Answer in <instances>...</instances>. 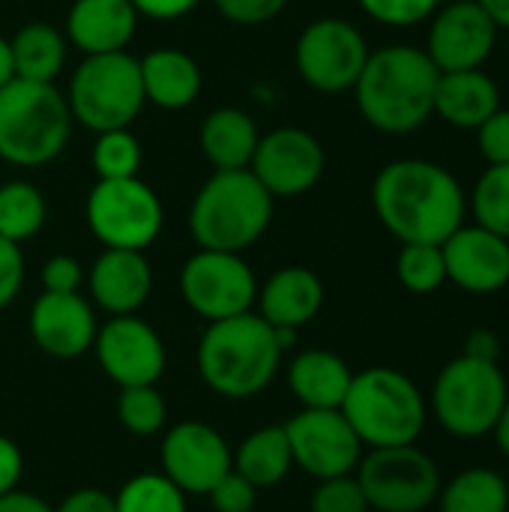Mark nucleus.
Instances as JSON below:
<instances>
[{"instance_id":"19","label":"nucleus","mask_w":509,"mask_h":512,"mask_svg":"<svg viewBox=\"0 0 509 512\" xmlns=\"http://www.w3.org/2000/svg\"><path fill=\"white\" fill-rule=\"evenodd\" d=\"M96 315L93 306L78 294H51L42 291L30 309V336L33 342L57 360L81 357L96 342Z\"/></svg>"},{"instance_id":"6","label":"nucleus","mask_w":509,"mask_h":512,"mask_svg":"<svg viewBox=\"0 0 509 512\" xmlns=\"http://www.w3.org/2000/svg\"><path fill=\"white\" fill-rule=\"evenodd\" d=\"M339 411L357 438L372 450L417 444L429 417L420 387L405 372L390 366H375L354 375Z\"/></svg>"},{"instance_id":"22","label":"nucleus","mask_w":509,"mask_h":512,"mask_svg":"<svg viewBox=\"0 0 509 512\" xmlns=\"http://www.w3.org/2000/svg\"><path fill=\"white\" fill-rule=\"evenodd\" d=\"M261 318L273 327H303L324 306V285L309 267H282L258 291Z\"/></svg>"},{"instance_id":"13","label":"nucleus","mask_w":509,"mask_h":512,"mask_svg":"<svg viewBox=\"0 0 509 512\" xmlns=\"http://www.w3.org/2000/svg\"><path fill=\"white\" fill-rule=\"evenodd\" d=\"M291 459L315 480L354 474L363 459V441L339 408H303L285 423Z\"/></svg>"},{"instance_id":"31","label":"nucleus","mask_w":509,"mask_h":512,"mask_svg":"<svg viewBox=\"0 0 509 512\" xmlns=\"http://www.w3.org/2000/svg\"><path fill=\"white\" fill-rule=\"evenodd\" d=\"M96 180H123V177H138L144 153L141 141L129 129H108L96 132V144L90 153Z\"/></svg>"},{"instance_id":"5","label":"nucleus","mask_w":509,"mask_h":512,"mask_svg":"<svg viewBox=\"0 0 509 512\" xmlns=\"http://www.w3.org/2000/svg\"><path fill=\"white\" fill-rule=\"evenodd\" d=\"M72 132L66 96L48 81L12 78L0 87V159L39 168L63 153Z\"/></svg>"},{"instance_id":"44","label":"nucleus","mask_w":509,"mask_h":512,"mask_svg":"<svg viewBox=\"0 0 509 512\" xmlns=\"http://www.w3.org/2000/svg\"><path fill=\"white\" fill-rule=\"evenodd\" d=\"M465 357H471V360H483V363H498V357H501V339H498V333L495 330H489V327H477V330H471L468 333V339H465V351H462Z\"/></svg>"},{"instance_id":"50","label":"nucleus","mask_w":509,"mask_h":512,"mask_svg":"<svg viewBox=\"0 0 509 512\" xmlns=\"http://www.w3.org/2000/svg\"><path fill=\"white\" fill-rule=\"evenodd\" d=\"M495 438H498V447H501V453L509 459V399L507 405H504V411H501V420H498V426H495Z\"/></svg>"},{"instance_id":"24","label":"nucleus","mask_w":509,"mask_h":512,"mask_svg":"<svg viewBox=\"0 0 509 512\" xmlns=\"http://www.w3.org/2000/svg\"><path fill=\"white\" fill-rule=\"evenodd\" d=\"M141 63V84L147 102L165 111L189 108L201 93V69L192 54L180 48H156Z\"/></svg>"},{"instance_id":"1","label":"nucleus","mask_w":509,"mask_h":512,"mask_svg":"<svg viewBox=\"0 0 509 512\" xmlns=\"http://www.w3.org/2000/svg\"><path fill=\"white\" fill-rule=\"evenodd\" d=\"M381 225L402 243L441 246L465 225L468 198L459 180L429 159H396L381 168L372 186Z\"/></svg>"},{"instance_id":"48","label":"nucleus","mask_w":509,"mask_h":512,"mask_svg":"<svg viewBox=\"0 0 509 512\" xmlns=\"http://www.w3.org/2000/svg\"><path fill=\"white\" fill-rule=\"evenodd\" d=\"M486 15L498 24V27H507L509 30V0H477Z\"/></svg>"},{"instance_id":"46","label":"nucleus","mask_w":509,"mask_h":512,"mask_svg":"<svg viewBox=\"0 0 509 512\" xmlns=\"http://www.w3.org/2000/svg\"><path fill=\"white\" fill-rule=\"evenodd\" d=\"M21 468H24V459H21V450L0 435V495L12 492L21 480Z\"/></svg>"},{"instance_id":"4","label":"nucleus","mask_w":509,"mask_h":512,"mask_svg":"<svg viewBox=\"0 0 509 512\" xmlns=\"http://www.w3.org/2000/svg\"><path fill=\"white\" fill-rule=\"evenodd\" d=\"M273 201L249 168L213 171L189 207V231L201 249L243 252L270 228Z\"/></svg>"},{"instance_id":"23","label":"nucleus","mask_w":509,"mask_h":512,"mask_svg":"<svg viewBox=\"0 0 509 512\" xmlns=\"http://www.w3.org/2000/svg\"><path fill=\"white\" fill-rule=\"evenodd\" d=\"M501 108L495 78L480 69L441 72L435 87V114L456 129H477Z\"/></svg>"},{"instance_id":"9","label":"nucleus","mask_w":509,"mask_h":512,"mask_svg":"<svg viewBox=\"0 0 509 512\" xmlns=\"http://www.w3.org/2000/svg\"><path fill=\"white\" fill-rule=\"evenodd\" d=\"M87 228L105 249L144 252L162 231V201L141 177L96 180L84 204Z\"/></svg>"},{"instance_id":"49","label":"nucleus","mask_w":509,"mask_h":512,"mask_svg":"<svg viewBox=\"0 0 509 512\" xmlns=\"http://www.w3.org/2000/svg\"><path fill=\"white\" fill-rule=\"evenodd\" d=\"M15 78V66H12V48H9V39L0 36V87L9 84Z\"/></svg>"},{"instance_id":"47","label":"nucleus","mask_w":509,"mask_h":512,"mask_svg":"<svg viewBox=\"0 0 509 512\" xmlns=\"http://www.w3.org/2000/svg\"><path fill=\"white\" fill-rule=\"evenodd\" d=\"M0 512H54L42 498H36V495H30V492H18V489H12V492H6V495H0Z\"/></svg>"},{"instance_id":"12","label":"nucleus","mask_w":509,"mask_h":512,"mask_svg":"<svg viewBox=\"0 0 509 512\" xmlns=\"http://www.w3.org/2000/svg\"><path fill=\"white\" fill-rule=\"evenodd\" d=\"M300 78L321 93L354 90L366 60V36L345 18H318L312 21L294 48Z\"/></svg>"},{"instance_id":"27","label":"nucleus","mask_w":509,"mask_h":512,"mask_svg":"<svg viewBox=\"0 0 509 512\" xmlns=\"http://www.w3.org/2000/svg\"><path fill=\"white\" fill-rule=\"evenodd\" d=\"M9 48H12L15 78L54 84V78L66 66V36L42 21L24 24L9 39Z\"/></svg>"},{"instance_id":"51","label":"nucleus","mask_w":509,"mask_h":512,"mask_svg":"<svg viewBox=\"0 0 509 512\" xmlns=\"http://www.w3.org/2000/svg\"><path fill=\"white\" fill-rule=\"evenodd\" d=\"M507 33H509V30H507ZM507 51H509V39H507Z\"/></svg>"},{"instance_id":"8","label":"nucleus","mask_w":509,"mask_h":512,"mask_svg":"<svg viewBox=\"0 0 509 512\" xmlns=\"http://www.w3.org/2000/svg\"><path fill=\"white\" fill-rule=\"evenodd\" d=\"M507 399L509 387L501 366L462 354L438 372L432 414L438 426L456 438H483L495 432Z\"/></svg>"},{"instance_id":"37","label":"nucleus","mask_w":509,"mask_h":512,"mask_svg":"<svg viewBox=\"0 0 509 512\" xmlns=\"http://www.w3.org/2000/svg\"><path fill=\"white\" fill-rule=\"evenodd\" d=\"M360 9L390 27H411L426 21L429 15H435V9L444 0H357Z\"/></svg>"},{"instance_id":"26","label":"nucleus","mask_w":509,"mask_h":512,"mask_svg":"<svg viewBox=\"0 0 509 512\" xmlns=\"http://www.w3.org/2000/svg\"><path fill=\"white\" fill-rule=\"evenodd\" d=\"M258 138H261V132L255 126V120L240 108L210 111L207 120L201 123V135H198L201 150L216 171L249 168Z\"/></svg>"},{"instance_id":"28","label":"nucleus","mask_w":509,"mask_h":512,"mask_svg":"<svg viewBox=\"0 0 509 512\" xmlns=\"http://www.w3.org/2000/svg\"><path fill=\"white\" fill-rule=\"evenodd\" d=\"M294 459H291V444L285 435V426H264L258 432H252L234 459V471L240 477H246L255 489H270L276 483L285 480V474L291 471Z\"/></svg>"},{"instance_id":"20","label":"nucleus","mask_w":509,"mask_h":512,"mask_svg":"<svg viewBox=\"0 0 509 512\" xmlns=\"http://www.w3.org/2000/svg\"><path fill=\"white\" fill-rule=\"evenodd\" d=\"M87 285H90V297L93 303L114 315H135L150 291H153V270L144 258V252H132V249H105L90 273H87Z\"/></svg>"},{"instance_id":"32","label":"nucleus","mask_w":509,"mask_h":512,"mask_svg":"<svg viewBox=\"0 0 509 512\" xmlns=\"http://www.w3.org/2000/svg\"><path fill=\"white\" fill-rule=\"evenodd\" d=\"M396 276L411 294H432L447 282L444 252L435 243H402Z\"/></svg>"},{"instance_id":"29","label":"nucleus","mask_w":509,"mask_h":512,"mask_svg":"<svg viewBox=\"0 0 509 512\" xmlns=\"http://www.w3.org/2000/svg\"><path fill=\"white\" fill-rule=\"evenodd\" d=\"M441 512H509L507 480L492 468H468L438 492Z\"/></svg>"},{"instance_id":"45","label":"nucleus","mask_w":509,"mask_h":512,"mask_svg":"<svg viewBox=\"0 0 509 512\" xmlns=\"http://www.w3.org/2000/svg\"><path fill=\"white\" fill-rule=\"evenodd\" d=\"M201 0H132V6L138 9V15L156 18V21H171V18H183L189 15Z\"/></svg>"},{"instance_id":"21","label":"nucleus","mask_w":509,"mask_h":512,"mask_svg":"<svg viewBox=\"0 0 509 512\" xmlns=\"http://www.w3.org/2000/svg\"><path fill=\"white\" fill-rule=\"evenodd\" d=\"M132 0H75L66 15V39L87 54L123 51L138 27Z\"/></svg>"},{"instance_id":"2","label":"nucleus","mask_w":509,"mask_h":512,"mask_svg":"<svg viewBox=\"0 0 509 512\" xmlns=\"http://www.w3.org/2000/svg\"><path fill=\"white\" fill-rule=\"evenodd\" d=\"M441 69L423 48L387 45L369 51L354 84L357 108L369 126L387 135H408L435 114V87Z\"/></svg>"},{"instance_id":"43","label":"nucleus","mask_w":509,"mask_h":512,"mask_svg":"<svg viewBox=\"0 0 509 512\" xmlns=\"http://www.w3.org/2000/svg\"><path fill=\"white\" fill-rule=\"evenodd\" d=\"M54 512H117V504L111 495L99 489H78L63 498V504Z\"/></svg>"},{"instance_id":"34","label":"nucleus","mask_w":509,"mask_h":512,"mask_svg":"<svg viewBox=\"0 0 509 512\" xmlns=\"http://www.w3.org/2000/svg\"><path fill=\"white\" fill-rule=\"evenodd\" d=\"M117 512H186L183 492L165 474H141L114 498Z\"/></svg>"},{"instance_id":"35","label":"nucleus","mask_w":509,"mask_h":512,"mask_svg":"<svg viewBox=\"0 0 509 512\" xmlns=\"http://www.w3.org/2000/svg\"><path fill=\"white\" fill-rule=\"evenodd\" d=\"M117 417L123 423V429H129L132 435H156L165 426L168 408L162 393L147 384V387H123L120 399H117Z\"/></svg>"},{"instance_id":"14","label":"nucleus","mask_w":509,"mask_h":512,"mask_svg":"<svg viewBox=\"0 0 509 512\" xmlns=\"http://www.w3.org/2000/svg\"><path fill=\"white\" fill-rule=\"evenodd\" d=\"M324 165V147L312 132L282 126L258 138L249 171L273 198H297L321 180Z\"/></svg>"},{"instance_id":"33","label":"nucleus","mask_w":509,"mask_h":512,"mask_svg":"<svg viewBox=\"0 0 509 512\" xmlns=\"http://www.w3.org/2000/svg\"><path fill=\"white\" fill-rule=\"evenodd\" d=\"M471 210L477 225L509 240V165H489L474 186Z\"/></svg>"},{"instance_id":"7","label":"nucleus","mask_w":509,"mask_h":512,"mask_svg":"<svg viewBox=\"0 0 509 512\" xmlns=\"http://www.w3.org/2000/svg\"><path fill=\"white\" fill-rule=\"evenodd\" d=\"M66 102L72 120L90 132L129 129L147 102L141 63L126 51L87 54L69 81Z\"/></svg>"},{"instance_id":"16","label":"nucleus","mask_w":509,"mask_h":512,"mask_svg":"<svg viewBox=\"0 0 509 512\" xmlns=\"http://www.w3.org/2000/svg\"><path fill=\"white\" fill-rule=\"evenodd\" d=\"M93 348L99 366L120 390L156 384L165 372V345L159 333L135 315H114L96 333Z\"/></svg>"},{"instance_id":"40","label":"nucleus","mask_w":509,"mask_h":512,"mask_svg":"<svg viewBox=\"0 0 509 512\" xmlns=\"http://www.w3.org/2000/svg\"><path fill=\"white\" fill-rule=\"evenodd\" d=\"M213 3L228 21L243 24V27L267 24L288 6V0H213Z\"/></svg>"},{"instance_id":"36","label":"nucleus","mask_w":509,"mask_h":512,"mask_svg":"<svg viewBox=\"0 0 509 512\" xmlns=\"http://www.w3.org/2000/svg\"><path fill=\"white\" fill-rule=\"evenodd\" d=\"M369 501L354 474L321 480L312 495V512H369Z\"/></svg>"},{"instance_id":"18","label":"nucleus","mask_w":509,"mask_h":512,"mask_svg":"<svg viewBox=\"0 0 509 512\" xmlns=\"http://www.w3.org/2000/svg\"><path fill=\"white\" fill-rule=\"evenodd\" d=\"M441 252L447 279L468 294H495L509 285V240L477 222L459 225Z\"/></svg>"},{"instance_id":"17","label":"nucleus","mask_w":509,"mask_h":512,"mask_svg":"<svg viewBox=\"0 0 509 512\" xmlns=\"http://www.w3.org/2000/svg\"><path fill=\"white\" fill-rule=\"evenodd\" d=\"M162 474L192 495H207L231 468V450L225 438L207 423H177L162 441Z\"/></svg>"},{"instance_id":"3","label":"nucleus","mask_w":509,"mask_h":512,"mask_svg":"<svg viewBox=\"0 0 509 512\" xmlns=\"http://www.w3.org/2000/svg\"><path fill=\"white\" fill-rule=\"evenodd\" d=\"M282 345L276 327L255 312L210 321L198 342V372L225 399L258 396L279 372Z\"/></svg>"},{"instance_id":"39","label":"nucleus","mask_w":509,"mask_h":512,"mask_svg":"<svg viewBox=\"0 0 509 512\" xmlns=\"http://www.w3.org/2000/svg\"><path fill=\"white\" fill-rule=\"evenodd\" d=\"M480 153L489 165H509V111L498 108L486 123L477 126Z\"/></svg>"},{"instance_id":"11","label":"nucleus","mask_w":509,"mask_h":512,"mask_svg":"<svg viewBox=\"0 0 509 512\" xmlns=\"http://www.w3.org/2000/svg\"><path fill=\"white\" fill-rule=\"evenodd\" d=\"M180 294L195 315L222 321L252 312V303L258 300V282L240 252L201 249L180 270Z\"/></svg>"},{"instance_id":"42","label":"nucleus","mask_w":509,"mask_h":512,"mask_svg":"<svg viewBox=\"0 0 509 512\" xmlns=\"http://www.w3.org/2000/svg\"><path fill=\"white\" fill-rule=\"evenodd\" d=\"M84 270L72 255H54L42 264V291L51 294H72L81 288Z\"/></svg>"},{"instance_id":"15","label":"nucleus","mask_w":509,"mask_h":512,"mask_svg":"<svg viewBox=\"0 0 509 512\" xmlns=\"http://www.w3.org/2000/svg\"><path fill=\"white\" fill-rule=\"evenodd\" d=\"M498 24L477 0H453L435 9L426 54L441 72L480 69L495 48Z\"/></svg>"},{"instance_id":"10","label":"nucleus","mask_w":509,"mask_h":512,"mask_svg":"<svg viewBox=\"0 0 509 512\" xmlns=\"http://www.w3.org/2000/svg\"><path fill=\"white\" fill-rule=\"evenodd\" d=\"M357 483L378 512H423L438 501L441 471L417 444L378 447L357 465Z\"/></svg>"},{"instance_id":"41","label":"nucleus","mask_w":509,"mask_h":512,"mask_svg":"<svg viewBox=\"0 0 509 512\" xmlns=\"http://www.w3.org/2000/svg\"><path fill=\"white\" fill-rule=\"evenodd\" d=\"M24 285V255L21 246L0 237V309H6Z\"/></svg>"},{"instance_id":"30","label":"nucleus","mask_w":509,"mask_h":512,"mask_svg":"<svg viewBox=\"0 0 509 512\" xmlns=\"http://www.w3.org/2000/svg\"><path fill=\"white\" fill-rule=\"evenodd\" d=\"M48 204L45 195L27 180L0 183V237L12 243H24L36 237L45 225Z\"/></svg>"},{"instance_id":"25","label":"nucleus","mask_w":509,"mask_h":512,"mask_svg":"<svg viewBox=\"0 0 509 512\" xmlns=\"http://www.w3.org/2000/svg\"><path fill=\"white\" fill-rule=\"evenodd\" d=\"M354 372L333 351H303L294 357L288 384L303 408H342Z\"/></svg>"},{"instance_id":"38","label":"nucleus","mask_w":509,"mask_h":512,"mask_svg":"<svg viewBox=\"0 0 509 512\" xmlns=\"http://www.w3.org/2000/svg\"><path fill=\"white\" fill-rule=\"evenodd\" d=\"M207 498H210V504H213V510L216 512H252L255 507V498H258V489L246 480V477H240L234 468L207 492Z\"/></svg>"}]
</instances>
